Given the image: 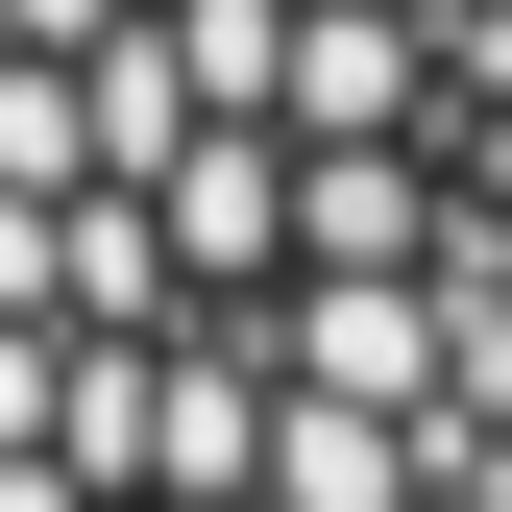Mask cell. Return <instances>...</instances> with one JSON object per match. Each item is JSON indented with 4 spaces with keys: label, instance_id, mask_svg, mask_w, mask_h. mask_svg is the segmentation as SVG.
Masks as SVG:
<instances>
[{
    "label": "cell",
    "instance_id": "cell-1",
    "mask_svg": "<svg viewBox=\"0 0 512 512\" xmlns=\"http://www.w3.org/2000/svg\"><path fill=\"white\" fill-rule=\"evenodd\" d=\"M0 512H512V0H0Z\"/></svg>",
    "mask_w": 512,
    "mask_h": 512
}]
</instances>
